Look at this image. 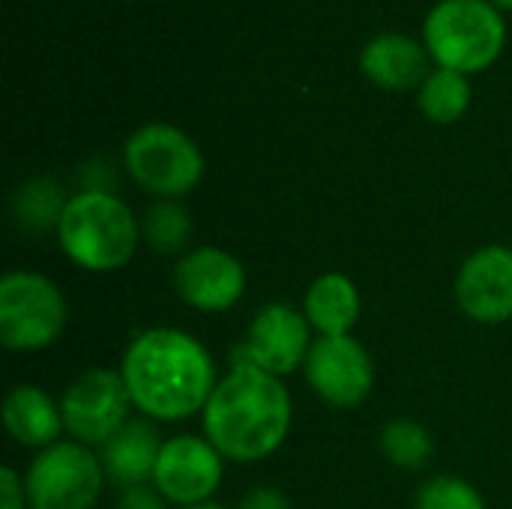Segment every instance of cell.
Returning a JSON list of instances; mask_svg holds the SVG:
<instances>
[{"label":"cell","instance_id":"cell-1","mask_svg":"<svg viewBox=\"0 0 512 509\" xmlns=\"http://www.w3.org/2000/svg\"><path fill=\"white\" fill-rule=\"evenodd\" d=\"M120 375L132 405L150 420H186L207 408L216 390V366L207 348L171 327H156L132 339Z\"/></svg>","mask_w":512,"mask_h":509},{"label":"cell","instance_id":"cell-2","mask_svg":"<svg viewBox=\"0 0 512 509\" xmlns=\"http://www.w3.org/2000/svg\"><path fill=\"white\" fill-rule=\"evenodd\" d=\"M291 393L264 369L231 360L204 408L207 441L231 462H261L273 456L291 429Z\"/></svg>","mask_w":512,"mask_h":509},{"label":"cell","instance_id":"cell-3","mask_svg":"<svg viewBox=\"0 0 512 509\" xmlns=\"http://www.w3.org/2000/svg\"><path fill=\"white\" fill-rule=\"evenodd\" d=\"M57 240L72 264L90 273H111L129 264L138 249L141 225L132 210L105 189H84L69 198Z\"/></svg>","mask_w":512,"mask_h":509},{"label":"cell","instance_id":"cell-4","mask_svg":"<svg viewBox=\"0 0 512 509\" xmlns=\"http://www.w3.org/2000/svg\"><path fill=\"white\" fill-rule=\"evenodd\" d=\"M423 39L441 69L468 75L498 60L507 42V24L489 0H441L426 15Z\"/></svg>","mask_w":512,"mask_h":509},{"label":"cell","instance_id":"cell-5","mask_svg":"<svg viewBox=\"0 0 512 509\" xmlns=\"http://www.w3.org/2000/svg\"><path fill=\"white\" fill-rule=\"evenodd\" d=\"M132 180L162 201H174L192 192L204 174V156L198 144L177 126L147 123L132 132L123 150Z\"/></svg>","mask_w":512,"mask_h":509},{"label":"cell","instance_id":"cell-6","mask_svg":"<svg viewBox=\"0 0 512 509\" xmlns=\"http://www.w3.org/2000/svg\"><path fill=\"white\" fill-rule=\"evenodd\" d=\"M69 309L60 288L27 270L0 279V342L9 351H39L60 339Z\"/></svg>","mask_w":512,"mask_h":509},{"label":"cell","instance_id":"cell-7","mask_svg":"<svg viewBox=\"0 0 512 509\" xmlns=\"http://www.w3.org/2000/svg\"><path fill=\"white\" fill-rule=\"evenodd\" d=\"M102 483V459L84 444H54L42 450L27 471V507L90 509L102 495Z\"/></svg>","mask_w":512,"mask_h":509},{"label":"cell","instance_id":"cell-8","mask_svg":"<svg viewBox=\"0 0 512 509\" xmlns=\"http://www.w3.org/2000/svg\"><path fill=\"white\" fill-rule=\"evenodd\" d=\"M132 396L114 369H93L81 375L60 402L63 426L78 444H108L129 417Z\"/></svg>","mask_w":512,"mask_h":509},{"label":"cell","instance_id":"cell-9","mask_svg":"<svg viewBox=\"0 0 512 509\" xmlns=\"http://www.w3.org/2000/svg\"><path fill=\"white\" fill-rule=\"evenodd\" d=\"M309 321L303 312H297L288 303H270L264 306L255 321L249 324L246 342L234 348L231 360L252 363L264 369L267 375H288L300 366H306V357L312 351L309 339Z\"/></svg>","mask_w":512,"mask_h":509},{"label":"cell","instance_id":"cell-10","mask_svg":"<svg viewBox=\"0 0 512 509\" xmlns=\"http://www.w3.org/2000/svg\"><path fill=\"white\" fill-rule=\"evenodd\" d=\"M306 381L324 402L357 408L375 384L372 357L354 336H321L306 357Z\"/></svg>","mask_w":512,"mask_h":509},{"label":"cell","instance_id":"cell-11","mask_svg":"<svg viewBox=\"0 0 512 509\" xmlns=\"http://www.w3.org/2000/svg\"><path fill=\"white\" fill-rule=\"evenodd\" d=\"M222 483V453L195 435H180L162 444L153 486L156 492L177 507L207 504Z\"/></svg>","mask_w":512,"mask_h":509},{"label":"cell","instance_id":"cell-12","mask_svg":"<svg viewBox=\"0 0 512 509\" xmlns=\"http://www.w3.org/2000/svg\"><path fill=\"white\" fill-rule=\"evenodd\" d=\"M174 288L183 303L201 312H225L246 291L243 264L216 246H198L174 267Z\"/></svg>","mask_w":512,"mask_h":509},{"label":"cell","instance_id":"cell-13","mask_svg":"<svg viewBox=\"0 0 512 509\" xmlns=\"http://www.w3.org/2000/svg\"><path fill=\"white\" fill-rule=\"evenodd\" d=\"M462 312L480 324H504L512 318V249L486 246L474 252L456 279Z\"/></svg>","mask_w":512,"mask_h":509},{"label":"cell","instance_id":"cell-14","mask_svg":"<svg viewBox=\"0 0 512 509\" xmlns=\"http://www.w3.org/2000/svg\"><path fill=\"white\" fill-rule=\"evenodd\" d=\"M360 69L384 90H408L429 78L426 48L405 33H381L366 42Z\"/></svg>","mask_w":512,"mask_h":509},{"label":"cell","instance_id":"cell-15","mask_svg":"<svg viewBox=\"0 0 512 509\" xmlns=\"http://www.w3.org/2000/svg\"><path fill=\"white\" fill-rule=\"evenodd\" d=\"M159 453H162L159 432L147 420H132L102 447L105 477L123 489L141 486L147 477H153Z\"/></svg>","mask_w":512,"mask_h":509},{"label":"cell","instance_id":"cell-16","mask_svg":"<svg viewBox=\"0 0 512 509\" xmlns=\"http://www.w3.org/2000/svg\"><path fill=\"white\" fill-rule=\"evenodd\" d=\"M3 423L18 444L42 447V450L54 447L60 432L66 429L60 405H54V399L33 384H21L6 396Z\"/></svg>","mask_w":512,"mask_h":509},{"label":"cell","instance_id":"cell-17","mask_svg":"<svg viewBox=\"0 0 512 509\" xmlns=\"http://www.w3.org/2000/svg\"><path fill=\"white\" fill-rule=\"evenodd\" d=\"M303 315L321 336H351L360 321V291L348 276L327 273L312 282Z\"/></svg>","mask_w":512,"mask_h":509},{"label":"cell","instance_id":"cell-18","mask_svg":"<svg viewBox=\"0 0 512 509\" xmlns=\"http://www.w3.org/2000/svg\"><path fill=\"white\" fill-rule=\"evenodd\" d=\"M471 105V84L462 72L435 69L420 84V108L432 123H456Z\"/></svg>","mask_w":512,"mask_h":509},{"label":"cell","instance_id":"cell-19","mask_svg":"<svg viewBox=\"0 0 512 509\" xmlns=\"http://www.w3.org/2000/svg\"><path fill=\"white\" fill-rule=\"evenodd\" d=\"M147 243L162 252V255H174L180 252L189 237H192V216L183 204L177 201H159L147 210V219L141 225Z\"/></svg>","mask_w":512,"mask_h":509},{"label":"cell","instance_id":"cell-20","mask_svg":"<svg viewBox=\"0 0 512 509\" xmlns=\"http://www.w3.org/2000/svg\"><path fill=\"white\" fill-rule=\"evenodd\" d=\"M69 198H63L60 186L51 180H33L18 192L15 201V216L24 228L30 231H45L60 222Z\"/></svg>","mask_w":512,"mask_h":509},{"label":"cell","instance_id":"cell-21","mask_svg":"<svg viewBox=\"0 0 512 509\" xmlns=\"http://www.w3.org/2000/svg\"><path fill=\"white\" fill-rule=\"evenodd\" d=\"M381 447H384V453H387V459L393 465L408 468V471L423 468L429 462V456H432V438L414 420H393L381 432Z\"/></svg>","mask_w":512,"mask_h":509},{"label":"cell","instance_id":"cell-22","mask_svg":"<svg viewBox=\"0 0 512 509\" xmlns=\"http://www.w3.org/2000/svg\"><path fill=\"white\" fill-rule=\"evenodd\" d=\"M417 509H486V504L471 483L459 477H435L420 489Z\"/></svg>","mask_w":512,"mask_h":509},{"label":"cell","instance_id":"cell-23","mask_svg":"<svg viewBox=\"0 0 512 509\" xmlns=\"http://www.w3.org/2000/svg\"><path fill=\"white\" fill-rule=\"evenodd\" d=\"M117 509H165V498L150 486H129L123 489V498L117 501Z\"/></svg>","mask_w":512,"mask_h":509},{"label":"cell","instance_id":"cell-24","mask_svg":"<svg viewBox=\"0 0 512 509\" xmlns=\"http://www.w3.org/2000/svg\"><path fill=\"white\" fill-rule=\"evenodd\" d=\"M0 495H3V509H24L27 504V489L12 468L0 471Z\"/></svg>","mask_w":512,"mask_h":509},{"label":"cell","instance_id":"cell-25","mask_svg":"<svg viewBox=\"0 0 512 509\" xmlns=\"http://www.w3.org/2000/svg\"><path fill=\"white\" fill-rule=\"evenodd\" d=\"M240 509H291V504L276 489H255L243 498Z\"/></svg>","mask_w":512,"mask_h":509},{"label":"cell","instance_id":"cell-26","mask_svg":"<svg viewBox=\"0 0 512 509\" xmlns=\"http://www.w3.org/2000/svg\"><path fill=\"white\" fill-rule=\"evenodd\" d=\"M495 9H512V0H489Z\"/></svg>","mask_w":512,"mask_h":509},{"label":"cell","instance_id":"cell-27","mask_svg":"<svg viewBox=\"0 0 512 509\" xmlns=\"http://www.w3.org/2000/svg\"><path fill=\"white\" fill-rule=\"evenodd\" d=\"M186 509H225V507H219L216 501H207V504H195V507H186Z\"/></svg>","mask_w":512,"mask_h":509}]
</instances>
